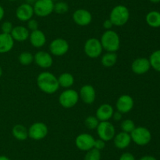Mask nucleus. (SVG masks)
I'll return each instance as SVG.
<instances>
[{
  "label": "nucleus",
  "mask_w": 160,
  "mask_h": 160,
  "mask_svg": "<svg viewBox=\"0 0 160 160\" xmlns=\"http://www.w3.org/2000/svg\"><path fill=\"white\" fill-rule=\"evenodd\" d=\"M12 28H13V26L10 21H5L1 25L2 32L6 33V34H10Z\"/></svg>",
  "instance_id": "473e14b6"
},
{
  "label": "nucleus",
  "mask_w": 160,
  "mask_h": 160,
  "mask_svg": "<svg viewBox=\"0 0 160 160\" xmlns=\"http://www.w3.org/2000/svg\"><path fill=\"white\" fill-rule=\"evenodd\" d=\"M113 112L114 109L112 106L109 104H102L96 110L95 116L99 122L109 121V119H112Z\"/></svg>",
  "instance_id": "a211bd4d"
},
{
  "label": "nucleus",
  "mask_w": 160,
  "mask_h": 160,
  "mask_svg": "<svg viewBox=\"0 0 160 160\" xmlns=\"http://www.w3.org/2000/svg\"><path fill=\"white\" fill-rule=\"evenodd\" d=\"M118 56L115 52H106L102 56L101 63L105 67H111L117 63Z\"/></svg>",
  "instance_id": "393cba45"
},
{
  "label": "nucleus",
  "mask_w": 160,
  "mask_h": 160,
  "mask_svg": "<svg viewBox=\"0 0 160 160\" xmlns=\"http://www.w3.org/2000/svg\"><path fill=\"white\" fill-rule=\"evenodd\" d=\"M95 137L90 133H83L78 135L75 139V144L77 147L83 152H88L94 147Z\"/></svg>",
  "instance_id": "9b49d317"
},
{
  "label": "nucleus",
  "mask_w": 160,
  "mask_h": 160,
  "mask_svg": "<svg viewBox=\"0 0 160 160\" xmlns=\"http://www.w3.org/2000/svg\"><path fill=\"white\" fill-rule=\"evenodd\" d=\"M8 1H10V2H15V1H17V0H8Z\"/></svg>",
  "instance_id": "a18cd8bd"
},
{
  "label": "nucleus",
  "mask_w": 160,
  "mask_h": 160,
  "mask_svg": "<svg viewBox=\"0 0 160 160\" xmlns=\"http://www.w3.org/2000/svg\"><path fill=\"white\" fill-rule=\"evenodd\" d=\"M102 46L106 52H117L120 47V39L117 32L112 30H106L102 35Z\"/></svg>",
  "instance_id": "f03ea898"
},
{
  "label": "nucleus",
  "mask_w": 160,
  "mask_h": 160,
  "mask_svg": "<svg viewBox=\"0 0 160 160\" xmlns=\"http://www.w3.org/2000/svg\"><path fill=\"white\" fill-rule=\"evenodd\" d=\"M10 35L14 41L23 42V41H26L27 39H29L30 31L26 27L17 26L13 27Z\"/></svg>",
  "instance_id": "4be33fe9"
},
{
  "label": "nucleus",
  "mask_w": 160,
  "mask_h": 160,
  "mask_svg": "<svg viewBox=\"0 0 160 160\" xmlns=\"http://www.w3.org/2000/svg\"><path fill=\"white\" fill-rule=\"evenodd\" d=\"M34 8L31 4L29 3H23L17 7L16 10V17L20 21L28 22V20L32 19L34 16Z\"/></svg>",
  "instance_id": "4468645a"
},
{
  "label": "nucleus",
  "mask_w": 160,
  "mask_h": 160,
  "mask_svg": "<svg viewBox=\"0 0 160 160\" xmlns=\"http://www.w3.org/2000/svg\"><path fill=\"white\" fill-rule=\"evenodd\" d=\"M134 104V99L131 96L128 94H123L117 99L116 107L117 111L121 112L122 114H127L133 109Z\"/></svg>",
  "instance_id": "f8f14e48"
},
{
  "label": "nucleus",
  "mask_w": 160,
  "mask_h": 160,
  "mask_svg": "<svg viewBox=\"0 0 160 160\" xmlns=\"http://www.w3.org/2000/svg\"><path fill=\"white\" fill-rule=\"evenodd\" d=\"M84 160H101V152L93 147L86 152Z\"/></svg>",
  "instance_id": "7c9ffc66"
},
{
  "label": "nucleus",
  "mask_w": 160,
  "mask_h": 160,
  "mask_svg": "<svg viewBox=\"0 0 160 160\" xmlns=\"http://www.w3.org/2000/svg\"><path fill=\"white\" fill-rule=\"evenodd\" d=\"M145 21L151 28H160V12L156 10L148 12L145 17Z\"/></svg>",
  "instance_id": "5701e85b"
},
{
  "label": "nucleus",
  "mask_w": 160,
  "mask_h": 160,
  "mask_svg": "<svg viewBox=\"0 0 160 160\" xmlns=\"http://www.w3.org/2000/svg\"><path fill=\"white\" fill-rule=\"evenodd\" d=\"M148 60H149L151 67H152L156 72H160V50L153 52L150 55Z\"/></svg>",
  "instance_id": "bb28decb"
},
{
  "label": "nucleus",
  "mask_w": 160,
  "mask_h": 160,
  "mask_svg": "<svg viewBox=\"0 0 160 160\" xmlns=\"http://www.w3.org/2000/svg\"><path fill=\"white\" fill-rule=\"evenodd\" d=\"M135 127V123L131 119H124L120 124V128L122 131L128 133H131Z\"/></svg>",
  "instance_id": "c85d7f7f"
},
{
  "label": "nucleus",
  "mask_w": 160,
  "mask_h": 160,
  "mask_svg": "<svg viewBox=\"0 0 160 160\" xmlns=\"http://www.w3.org/2000/svg\"><path fill=\"white\" fill-rule=\"evenodd\" d=\"M102 26L106 30H110L112 28V26H113V24H112V23L109 19H107V20H106L103 22Z\"/></svg>",
  "instance_id": "e433bc0d"
},
{
  "label": "nucleus",
  "mask_w": 160,
  "mask_h": 160,
  "mask_svg": "<svg viewBox=\"0 0 160 160\" xmlns=\"http://www.w3.org/2000/svg\"><path fill=\"white\" fill-rule=\"evenodd\" d=\"M37 85L42 92L47 94H53L59 88L58 78L49 72H42L38 75Z\"/></svg>",
  "instance_id": "f257e3e1"
},
{
  "label": "nucleus",
  "mask_w": 160,
  "mask_h": 160,
  "mask_svg": "<svg viewBox=\"0 0 160 160\" xmlns=\"http://www.w3.org/2000/svg\"><path fill=\"white\" fill-rule=\"evenodd\" d=\"M73 20L79 26H88L92 23V15L87 9H78L73 13Z\"/></svg>",
  "instance_id": "ddd939ff"
},
{
  "label": "nucleus",
  "mask_w": 160,
  "mask_h": 160,
  "mask_svg": "<svg viewBox=\"0 0 160 160\" xmlns=\"http://www.w3.org/2000/svg\"><path fill=\"white\" fill-rule=\"evenodd\" d=\"M12 134L18 141H25L28 138V130L20 124H17L12 129Z\"/></svg>",
  "instance_id": "b1692460"
},
{
  "label": "nucleus",
  "mask_w": 160,
  "mask_h": 160,
  "mask_svg": "<svg viewBox=\"0 0 160 160\" xmlns=\"http://www.w3.org/2000/svg\"><path fill=\"white\" fill-rule=\"evenodd\" d=\"M84 50L85 54L88 57L95 59L100 56L102 53L103 48L101 42L96 38H91L85 42L84 45Z\"/></svg>",
  "instance_id": "423d86ee"
},
{
  "label": "nucleus",
  "mask_w": 160,
  "mask_h": 160,
  "mask_svg": "<svg viewBox=\"0 0 160 160\" xmlns=\"http://www.w3.org/2000/svg\"><path fill=\"white\" fill-rule=\"evenodd\" d=\"M48 128L44 122H37L33 123L28 129V137L34 141L44 139L48 135Z\"/></svg>",
  "instance_id": "1a4fd4ad"
},
{
  "label": "nucleus",
  "mask_w": 160,
  "mask_h": 160,
  "mask_svg": "<svg viewBox=\"0 0 160 160\" xmlns=\"http://www.w3.org/2000/svg\"><path fill=\"white\" fill-rule=\"evenodd\" d=\"M34 62H35L38 67L46 69L52 65L53 59L51 53L40 50L34 55Z\"/></svg>",
  "instance_id": "2eb2a0df"
},
{
  "label": "nucleus",
  "mask_w": 160,
  "mask_h": 160,
  "mask_svg": "<svg viewBox=\"0 0 160 160\" xmlns=\"http://www.w3.org/2000/svg\"><path fill=\"white\" fill-rule=\"evenodd\" d=\"M98 123H99V121L97 119L96 116L89 115L84 120V125L89 130H95V129H96Z\"/></svg>",
  "instance_id": "c756f323"
},
{
  "label": "nucleus",
  "mask_w": 160,
  "mask_h": 160,
  "mask_svg": "<svg viewBox=\"0 0 160 160\" xmlns=\"http://www.w3.org/2000/svg\"><path fill=\"white\" fill-rule=\"evenodd\" d=\"M79 99V93L70 88L61 93L59 97V103L62 108H71L78 104Z\"/></svg>",
  "instance_id": "39448f33"
},
{
  "label": "nucleus",
  "mask_w": 160,
  "mask_h": 160,
  "mask_svg": "<svg viewBox=\"0 0 160 160\" xmlns=\"http://www.w3.org/2000/svg\"><path fill=\"white\" fill-rule=\"evenodd\" d=\"M105 147H106V141L100 139V138L95 140V144H94V148L97 149L98 151H101L102 149H104Z\"/></svg>",
  "instance_id": "f704fd0d"
},
{
  "label": "nucleus",
  "mask_w": 160,
  "mask_h": 160,
  "mask_svg": "<svg viewBox=\"0 0 160 160\" xmlns=\"http://www.w3.org/2000/svg\"><path fill=\"white\" fill-rule=\"evenodd\" d=\"M28 29L29 31H35V30L38 29V23L36 20L34 19H31L28 21Z\"/></svg>",
  "instance_id": "72a5a7b5"
},
{
  "label": "nucleus",
  "mask_w": 160,
  "mask_h": 160,
  "mask_svg": "<svg viewBox=\"0 0 160 160\" xmlns=\"http://www.w3.org/2000/svg\"><path fill=\"white\" fill-rule=\"evenodd\" d=\"M27 2H28V3H29V4H31V3H35L36 0H27Z\"/></svg>",
  "instance_id": "37998d69"
},
{
  "label": "nucleus",
  "mask_w": 160,
  "mask_h": 160,
  "mask_svg": "<svg viewBox=\"0 0 160 160\" xmlns=\"http://www.w3.org/2000/svg\"><path fill=\"white\" fill-rule=\"evenodd\" d=\"M68 4L65 2H58L54 4V12L58 14H64L68 11Z\"/></svg>",
  "instance_id": "2f4dec72"
},
{
  "label": "nucleus",
  "mask_w": 160,
  "mask_h": 160,
  "mask_svg": "<svg viewBox=\"0 0 160 160\" xmlns=\"http://www.w3.org/2000/svg\"><path fill=\"white\" fill-rule=\"evenodd\" d=\"M122 113L120 112V111H114L113 115H112V119H114L115 121H120L122 119Z\"/></svg>",
  "instance_id": "4c0bfd02"
},
{
  "label": "nucleus",
  "mask_w": 160,
  "mask_h": 160,
  "mask_svg": "<svg viewBox=\"0 0 160 160\" xmlns=\"http://www.w3.org/2000/svg\"><path fill=\"white\" fill-rule=\"evenodd\" d=\"M0 160H10L6 155H0Z\"/></svg>",
  "instance_id": "a19ab883"
},
{
  "label": "nucleus",
  "mask_w": 160,
  "mask_h": 160,
  "mask_svg": "<svg viewBox=\"0 0 160 160\" xmlns=\"http://www.w3.org/2000/svg\"><path fill=\"white\" fill-rule=\"evenodd\" d=\"M29 39L31 45L35 48H41L46 43V36L45 33L39 29L31 31Z\"/></svg>",
  "instance_id": "aec40b11"
},
{
  "label": "nucleus",
  "mask_w": 160,
  "mask_h": 160,
  "mask_svg": "<svg viewBox=\"0 0 160 160\" xmlns=\"http://www.w3.org/2000/svg\"><path fill=\"white\" fill-rule=\"evenodd\" d=\"M149 1L152 3H160V0H149Z\"/></svg>",
  "instance_id": "79ce46f5"
},
{
  "label": "nucleus",
  "mask_w": 160,
  "mask_h": 160,
  "mask_svg": "<svg viewBox=\"0 0 160 160\" xmlns=\"http://www.w3.org/2000/svg\"><path fill=\"white\" fill-rule=\"evenodd\" d=\"M59 86L66 88V89H70L74 83V78L73 75L69 72H64L62 73L58 78Z\"/></svg>",
  "instance_id": "a878e982"
},
{
  "label": "nucleus",
  "mask_w": 160,
  "mask_h": 160,
  "mask_svg": "<svg viewBox=\"0 0 160 160\" xmlns=\"http://www.w3.org/2000/svg\"><path fill=\"white\" fill-rule=\"evenodd\" d=\"M96 130L98 137L106 142L113 139L116 135L115 126L109 121L99 122Z\"/></svg>",
  "instance_id": "6e6552de"
},
{
  "label": "nucleus",
  "mask_w": 160,
  "mask_h": 160,
  "mask_svg": "<svg viewBox=\"0 0 160 160\" xmlns=\"http://www.w3.org/2000/svg\"><path fill=\"white\" fill-rule=\"evenodd\" d=\"M109 19L111 20L113 26H123L128 23L130 19L129 9L123 5H117L112 9L109 13Z\"/></svg>",
  "instance_id": "7ed1b4c3"
},
{
  "label": "nucleus",
  "mask_w": 160,
  "mask_h": 160,
  "mask_svg": "<svg viewBox=\"0 0 160 160\" xmlns=\"http://www.w3.org/2000/svg\"><path fill=\"white\" fill-rule=\"evenodd\" d=\"M79 97L81 100L87 104L94 103L96 98V92L95 88L92 85H84L80 89Z\"/></svg>",
  "instance_id": "f3484780"
},
{
  "label": "nucleus",
  "mask_w": 160,
  "mask_h": 160,
  "mask_svg": "<svg viewBox=\"0 0 160 160\" xmlns=\"http://www.w3.org/2000/svg\"><path fill=\"white\" fill-rule=\"evenodd\" d=\"M2 75V67L0 66V78H1Z\"/></svg>",
  "instance_id": "c03bdc74"
},
{
  "label": "nucleus",
  "mask_w": 160,
  "mask_h": 160,
  "mask_svg": "<svg viewBox=\"0 0 160 160\" xmlns=\"http://www.w3.org/2000/svg\"><path fill=\"white\" fill-rule=\"evenodd\" d=\"M5 16V10H4V8L0 5V21L3 19Z\"/></svg>",
  "instance_id": "ea45409f"
},
{
  "label": "nucleus",
  "mask_w": 160,
  "mask_h": 160,
  "mask_svg": "<svg viewBox=\"0 0 160 160\" xmlns=\"http://www.w3.org/2000/svg\"><path fill=\"white\" fill-rule=\"evenodd\" d=\"M119 160H136V158L133 154L130 152H124L120 155Z\"/></svg>",
  "instance_id": "c9c22d12"
},
{
  "label": "nucleus",
  "mask_w": 160,
  "mask_h": 160,
  "mask_svg": "<svg viewBox=\"0 0 160 160\" xmlns=\"http://www.w3.org/2000/svg\"><path fill=\"white\" fill-rule=\"evenodd\" d=\"M131 137L130 133H125V132H120L119 133L115 135L113 137V143L114 145L117 148L125 149L130 146L131 143Z\"/></svg>",
  "instance_id": "6ab92c4d"
},
{
  "label": "nucleus",
  "mask_w": 160,
  "mask_h": 160,
  "mask_svg": "<svg viewBox=\"0 0 160 160\" xmlns=\"http://www.w3.org/2000/svg\"><path fill=\"white\" fill-rule=\"evenodd\" d=\"M14 45V40L10 34L0 33V53H9Z\"/></svg>",
  "instance_id": "412c9836"
},
{
  "label": "nucleus",
  "mask_w": 160,
  "mask_h": 160,
  "mask_svg": "<svg viewBox=\"0 0 160 160\" xmlns=\"http://www.w3.org/2000/svg\"><path fill=\"white\" fill-rule=\"evenodd\" d=\"M70 45L66 39L58 38L50 42L49 51L52 55L55 56H61L65 55L68 52Z\"/></svg>",
  "instance_id": "9d476101"
},
{
  "label": "nucleus",
  "mask_w": 160,
  "mask_h": 160,
  "mask_svg": "<svg viewBox=\"0 0 160 160\" xmlns=\"http://www.w3.org/2000/svg\"><path fill=\"white\" fill-rule=\"evenodd\" d=\"M139 160H157L156 159V157L152 156V155H144V156L141 157L140 158H139Z\"/></svg>",
  "instance_id": "58836bf2"
},
{
  "label": "nucleus",
  "mask_w": 160,
  "mask_h": 160,
  "mask_svg": "<svg viewBox=\"0 0 160 160\" xmlns=\"http://www.w3.org/2000/svg\"><path fill=\"white\" fill-rule=\"evenodd\" d=\"M130 135L131 141L139 146L147 145L152 140L151 132L148 128L144 126L135 127Z\"/></svg>",
  "instance_id": "20e7f679"
},
{
  "label": "nucleus",
  "mask_w": 160,
  "mask_h": 160,
  "mask_svg": "<svg viewBox=\"0 0 160 160\" xmlns=\"http://www.w3.org/2000/svg\"><path fill=\"white\" fill-rule=\"evenodd\" d=\"M53 0H36L33 5L34 14L38 17H45L54 12Z\"/></svg>",
  "instance_id": "0eeeda50"
},
{
  "label": "nucleus",
  "mask_w": 160,
  "mask_h": 160,
  "mask_svg": "<svg viewBox=\"0 0 160 160\" xmlns=\"http://www.w3.org/2000/svg\"><path fill=\"white\" fill-rule=\"evenodd\" d=\"M151 68L149 60L145 57H139L134 60L131 64L132 72L136 75H144Z\"/></svg>",
  "instance_id": "dca6fc26"
},
{
  "label": "nucleus",
  "mask_w": 160,
  "mask_h": 160,
  "mask_svg": "<svg viewBox=\"0 0 160 160\" xmlns=\"http://www.w3.org/2000/svg\"><path fill=\"white\" fill-rule=\"evenodd\" d=\"M19 61L22 65H29L34 62V55L28 51L22 52L19 55Z\"/></svg>",
  "instance_id": "cd10ccee"
}]
</instances>
